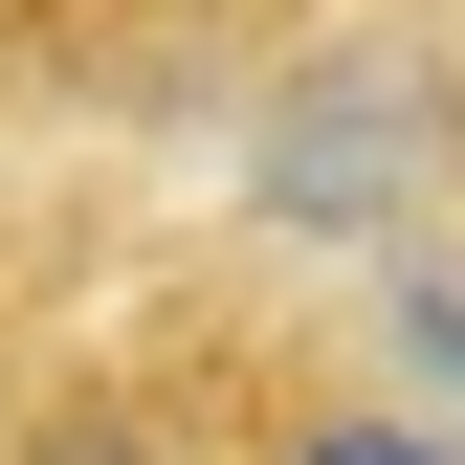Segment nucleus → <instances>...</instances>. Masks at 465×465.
<instances>
[{"instance_id":"nucleus-1","label":"nucleus","mask_w":465,"mask_h":465,"mask_svg":"<svg viewBox=\"0 0 465 465\" xmlns=\"http://www.w3.org/2000/svg\"><path fill=\"white\" fill-rule=\"evenodd\" d=\"M288 465H465V443H443V421H311Z\"/></svg>"},{"instance_id":"nucleus-2","label":"nucleus","mask_w":465,"mask_h":465,"mask_svg":"<svg viewBox=\"0 0 465 465\" xmlns=\"http://www.w3.org/2000/svg\"><path fill=\"white\" fill-rule=\"evenodd\" d=\"M45 465H134V421H45Z\"/></svg>"}]
</instances>
